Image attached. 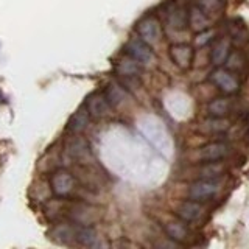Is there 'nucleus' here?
I'll list each match as a JSON object with an SVG mask.
<instances>
[{
	"label": "nucleus",
	"mask_w": 249,
	"mask_h": 249,
	"mask_svg": "<svg viewBox=\"0 0 249 249\" xmlns=\"http://www.w3.org/2000/svg\"><path fill=\"white\" fill-rule=\"evenodd\" d=\"M167 25L178 31L185 30L189 27L190 22H189V11H187V8L179 3L170 2L167 6Z\"/></svg>",
	"instance_id": "7"
},
{
	"label": "nucleus",
	"mask_w": 249,
	"mask_h": 249,
	"mask_svg": "<svg viewBox=\"0 0 249 249\" xmlns=\"http://www.w3.org/2000/svg\"><path fill=\"white\" fill-rule=\"evenodd\" d=\"M163 229H165L167 235L178 241V243H184L189 238V229H187V226L181 221H168L165 226H163Z\"/></svg>",
	"instance_id": "17"
},
{
	"label": "nucleus",
	"mask_w": 249,
	"mask_h": 249,
	"mask_svg": "<svg viewBox=\"0 0 249 249\" xmlns=\"http://www.w3.org/2000/svg\"><path fill=\"white\" fill-rule=\"evenodd\" d=\"M189 22L195 31H204L209 27V14L199 5H195L189 10Z\"/></svg>",
	"instance_id": "14"
},
{
	"label": "nucleus",
	"mask_w": 249,
	"mask_h": 249,
	"mask_svg": "<svg viewBox=\"0 0 249 249\" xmlns=\"http://www.w3.org/2000/svg\"><path fill=\"white\" fill-rule=\"evenodd\" d=\"M231 53V41L228 37H220L213 41L212 44V49H210V53H209V58H210V62H212L213 66H221L226 62V58L229 56Z\"/></svg>",
	"instance_id": "11"
},
{
	"label": "nucleus",
	"mask_w": 249,
	"mask_h": 249,
	"mask_svg": "<svg viewBox=\"0 0 249 249\" xmlns=\"http://www.w3.org/2000/svg\"><path fill=\"white\" fill-rule=\"evenodd\" d=\"M50 189L54 196L67 198L75 190V178L67 170H56L50 178Z\"/></svg>",
	"instance_id": "2"
},
{
	"label": "nucleus",
	"mask_w": 249,
	"mask_h": 249,
	"mask_svg": "<svg viewBox=\"0 0 249 249\" xmlns=\"http://www.w3.org/2000/svg\"><path fill=\"white\" fill-rule=\"evenodd\" d=\"M229 128V122L224 120V117H210L209 120L201 123V129L212 132V134H216V132H223Z\"/></svg>",
	"instance_id": "20"
},
{
	"label": "nucleus",
	"mask_w": 249,
	"mask_h": 249,
	"mask_svg": "<svg viewBox=\"0 0 249 249\" xmlns=\"http://www.w3.org/2000/svg\"><path fill=\"white\" fill-rule=\"evenodd\" d=\"M66 151L72 159L75 160H83L89 156V145L84 139L81 137H73L70 139L66 145Z\"/></svg>",
	"instance_id": "13"
},
{
	"label": "nucleus",
	"mask_w": 249,
	"mask_h": 249,
	"mask_svg": "<svg viewBox=\"0 0 249 249\" xmlns=\"http://www.w3.org/2000/svg\"><path fill=\"white\" fill-rule=\"evenodd\" d=\"M105 95H106V98L109 101V105H111L112 107H117L124 100V97H126V92H124V89L122 88L120 84L111 83L106 88Z\"/></svg>",
	"instance_id": "19"
},
{
	"label": "nucleus",
	"mask_w": 249,
	"mask_h": 249,
	"mask_svg": "<svg viewBox=\"0 0 249 249\" xmlns=\"http://www.w3.org/2000/svg\"><path fill=\"white\" fill-rule=\"evenodd\" d=\"M220 190V187L212 179H199L189 187V198L195 201L212 199Z\"/></svg>",
	"instance_id": "6"
},
{
	"label": "nucleus",
	"mask_w": 249,
	"mask_h": 249,
	"mask_svg": "<svg viewBox=\"0 0 249 249\" xmlns=\"http://www.w3.org/2000/svg\"><path fill=\"white\" fill-rule=\"evenodd\" d=\"M210 81L216 86L218 90L228 93V95H233V93H237L240 90V83L229 69H221V67L215 69L210 73Z\"/></svg>",
	"instance_id": "3"
},
{
	"label": "nucleus",
	"mask_w": 249,
	"mask_h": 249,
	"mask_svg": "<svg viewBox=\"0 0 249 249\" xmlns=\"http://www.w3.org/2000/svg\"><path fill=\"white\" fill-rule=\"evenodd\" d=\"M5 100V97H3V93H2V90H0V101H3Z\"/></svg>",
	"instance_id": "23"
},
{
	"label": "nucleus",
	"mask_w": 249,
	"mask_h": 249,
	"mask_svg": "<svg viewBox=\"0 0 249 249\" xmlns=\"http://www.w3.org/2000/svg\"><path fill=\"white\" fill-rule=\"evenodd\" d=\"M98 235L95 229L92 226H84V224H76V233H75V241L84 246H93L97 243Z\"/></svg>",
	"instance_id": "18"
},
{
	"label": "nucleus",
	"mask_w": 249,
	"mask_h": 249,
	"mask_svg": "<svg viewBox=\"0 0 249 249\" xmlns=\"http://www.w3.org/2000/svg\"><path fill=\"white\" fill-rule=\"evenodd\" d=\"M229 154V146L223 142H210L198 150V159L201 162H220Z\"/></svg>",
	"instance_id": "8"
},
{
	"label": "nucleus",
	"mask_w": 249,
	"mask_h": 249,
	"mask_svg": "<svg viewBox=\"0 0 249 249\" xmlns=\"http://www.w3.org/2000/svg\"><path fill=\"white\" fill-rule=\"evenodd\" d=\"M89 120H90V114L88 111V107L84 106L81 109H78V111L70 117V120L67 123V131L72 132V134H80V132H83L88 128Z\"/></svg>",
	"instance_id": "12"
},
{
	"label": "nucleus",
	"mask_w": 249,
	"mask_h": 249,
	"mask_svg": "<svg viewBox=\"0 0 249 249\" xmlns=\"http://www.w3.org/2000/svg\"><path fill=\"white\" fill-rule=\"evenodd\" d=\"M137 33L150 45H156L162 41V25L154 14H148L137 22Z\"/></svg>",
	"instance_id": "1"
},
{
	"label": "nucleus",
	"mask_w": 249,
	"mask_h": 249,
	"mask_svg": "<svg viewBox=\"0 0 249 249\" xmlns=\"http://www.w3.org/2000/svg\"><path fill=\"white\" fill-rule=\"evenodd\" d=\"M126 53L132 59H136L140 64H150V62L154 59V53L151 50V45L145 42L142 37H132L126 44Z\"/></svg>",
	"instance_id": "4"
},
{
	"label": "nucleus",
	"mask_w": 249,
	"mask_h": 249,
	"mask_svg": "<svg viewBox=\"0 0 249 249\" xmlns=\"http://www.w3.org/2000/svg\"><path fill=\"white\" fill-rule=\"evenodd\" d=\"M223 165L220 162H207L204 167L199 170V179H213L223 175Z\"/></svg>",
	"instance_id": "21"
},
{
	"label": "nucleus",
	"mask_w": 249,
	"mask_h": 249,
	"mask_svg": "<svg viewBox=\"0 0 249 249\" xmlns=\"http://www.w3.org/2000/svg\"><path fill=\"white\" fill-rule=\"evenodd\" d=\"M176 215L181 221L184 223H195L198 221L201 215H202V207L199 204V201H184L178 206L176 209Z\"/></svg>",
	"instance_id": "10"
},
{
	"label": "nucleus",
	"mask_w": 249,
	"mask_h": 249,
	"mask_svg": "<svg viewBox=\"0 0 249 249\" xmlns=\"http://www.w3.org/2000/svg\"><path fill=\"white\" fill-rule=\"evenodd\" d=\"M168 54H170V59L173 61V64L178 69L187 70L192 67L195 50L190 44H173V45H170Z\"/></svg>",
	"instance_id": "5"
},
{
	"label": "nucleus",
	"mask_w": 249,
	"mask_h": 249,
	"mask_svg": "<svg viewBox=\"0 0 249 249\" xmlns=\"http://www.w3.org/2000/svg\"><path fill=\"white\" fill-rule=\"evenodd\" d=\"M199 6L210 16L221 10L224 6V0H199Z\"/></svg>",
	"instance_id": "22"
},
{
	"label": "nucleus",
	"mask_w": 249,
	"mask_h": 249,
	"mask_svg": "<svg viewBox=\"0 0 249 249\" xmlns=\"http://www.w3.org/2000/svg\"><path fill=\"white\" fill-rule=\"evenodd\" d=\"M115 72L119 73L120 76H124V78H136L140 75L142 72V67H140V62H137L136 59H122L117 62L115 66Z\"/></svg>",
	"instance_id": "16"
},
{
	"label": "nucleus",
	"mask_w": 249,
	"mask_h": 249,
	"mask_svg": "<svg viewBox=\"0 0 249 249\" xmlns=\"http://www.w3.org/2000/svg\"><path fill=\"white\" fill-rule=\"evenodd\" d=\"M84 106L88 107L92 119H103V117H106L109 114V111H111V107H112L109 105L105 93H100V92L92 93V95L86 100Z\"/></svg>",
	"instance_id": "9"
},
{
	"label": "nucleus",
	"mask_w": 249,
	"mask_h": 249,
	"mask_svg": "<svg viewBox=\"0 0 249 249\" xmlns=\"http://www.w3.org/2000/svg\"><path fill=\"white\" fill-rule=\"evenodd\" d=\"M233 109V101L229 98H215L207 105L210 117H226Z\"/></svg>",
	"instance_id": "15"
}]
</instances>
